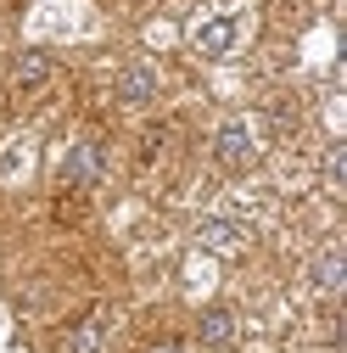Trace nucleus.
I'll use <instances>...</instances> for the list:
<instances>
[{
    "instance_id": "0eeeda50",
    "label": "nucleus",
    "mask_w": 347,
    "mask_h": 353,
    "mask_svg": "<svg viewBox=\"0 0 347 353\" xmlns=\"http://www.w3.org/2000/svg\"><path fill=\"white\" fill-rule=\"evenodd\" d=\"M314 286L330 292V297L347 286V258H341V252H319V258H314Z\"/></svg>"
},
{
    "instance_id": "1a4fd4ad",
    "label": "nucleus",
    "mask_w": 347,
    "mask_h": 353,
    "mask_svg": "<svg viewBox=\"0 0 347 353\" xmlns=\"http://www.w3.org/2000/svg\"><path fill=\"white\" fill-rule=\"evenodd\" d=\"M202 247H219V252H230V247H241V230L230 225V219H207V225H202Z\"/></svg>"
},
{
    "instance_id": "9d476101",
    "label": "nucleus",
    "mask_w": 347,
    "mask_h": 353,
    "mask_svg": "<svg viewBox=\"0 0 347 353\" xmlns=\"http://www.w3.org/2000/svg\"><path fill=\"white\" fill-rule=\"evenodd\" d=\"M325 180H330V185H336V191H341V185H347V146H341V141H336V146H330V152H325Z\"/></svg>"
},
{
    "instance_id": "f03ea898",
    "label": "nucleus",
    "mask_w": 347,
    "mask_h": 353,
    "mask_svg": "<svg viewBox=\"0 0 347 353\" xmlns=\"http://www.w3.org/2000/svg\"><path fill=\"white\" fill-rule=\"evenodd\" d=\"M213 152H219V163H230V168L252 163V152H257V135H252V123L230 118V123L219 129V135H213Z\"/></svg>"
},
{
    "instance_id": "39448f33",
    "label": "nucleus",
    "mask_w": 347,
    "mask_h": 353,
    "mask_svg": "<svg viewBox=\"0 0 347 353\" xmlns=\"http://www.w3.org/2000/svg\"><path fill=\"white\" fill-rule=\"evenodd\" d=\"M51 79V51H39V46H28L23 57H17V68H12V90H39V84Z\"/></svg>"
},
{
    "instance_id": "20e7f679",
    "label": "nucleus",
    "mask_w": 347,
    "mask_h": 353,
    "mask_svg": "<svg viewBox=\"0 0 347 353\" xmlns=\"http://www.w3.org/2000/svg\"><path fill=\"white\" fill-rule=\"evenodd\" d=\"M196 336H202V347H230V342H235V314H230L224 303L202 308V320H196Z\"/></svg>"
},
{
    "instance_id": "423d86ee",
    "label": "nucleus",
    "mask_w": 347,
    "mask_h": 353,
    "mask_svg": "<svg viewBox=\"0 0 347 353\" xmlns=\"http://www.w3.org/2000/svg\"><path fill=\"white\" fill-rule=\"evenodd\" d=\"M230 46H235V23H230V17H213V23L196 28V51H202V57H224Z\"/></svg>"
},
{
    "instance_id": "9b49d317",
    "label": "nucleus",
    "mask_w": 347,
    "mask_h": 353,
    "mask_svg": "<svg viewBox=\"0 0 347 353\" xmlns=\"http://www.w3.org/2000/svg\"><path fill=\"white\" fill-rule=\"evenodd\" d=\"M151 353H185V347H180V342H162V347H151Z\"/></svg>"
},
{
    "instance_id": "f257e3e1",
    "label": "nucleus",
    "mask_w": 347,
    "mask_h": 353,
    "mask_svg": "<svg viewBox=\"0 0 347 353\" xmlns=\"http://www.w3.org/2000/svg\"><path fill=\"white\" fill-rule=\"evenodd\" d=\"M107 174V146L101 141H78L67 157H62V180L67 185H96Z\"/></svg>"
},
{
    "instance_id": "6e6552de",
    "label": "nucleus",
    "mask_w": 347,
    "mask_h": 353,
    "mask_svg": "<svg viewBox=\"0 0 347 353\" xmlns=\"http://www.w3.org/2000/svg\"><path fill=\"white\" fill-rule=\"evenodd\" d=\"M101 336H107V320H101V314H90V320H84V325L67 336V353H96V347H101Z\"/></svg>"
},
{
    "instance_id": "7ed1b4c3",
    "label": "nucleus",
    "mask_w": 347,
    "mask_h": 353,
    "mask_svg": "<svg viewBox=\"0 0 347 353\" xmlns=\"http://www.w3.org/2000/svg\"><path fill=\"white\" fill-rule=\"evenodd\" d=\"M151 96H157V73H151L146 62H135V68L118 73V101H123V107H146Z\"/></svg>"
}]
</instances>
